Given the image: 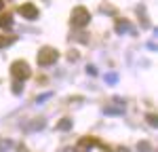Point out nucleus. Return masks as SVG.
I'll return each instance as SVG.
<instances>
[{
	"mask_svg": "<svg viewBox=\"0 0 158 152\" xmlns=\"http://www.w3.org/2000/svg\"><path fill=\"white\" fill-rule=\"evenodd\" d=\"M17 152H27V150H25V148H19V150H17Z\"/></svg>",
	"mask_w": 158,
	"mask_h": 152,
	"instance_id": "4468645a",
	"label": "nucleus"
},
{
	"mask_svg": "<svg viewBox=\"0 0 158 152\" xmlns=\"http://www.w3.org/2000/svg\"><path fill=\"white\" fill-rule=\"evenodd\" d=\"M11 74H13V78H15V80L23 82L25 78H30V74H32V68H30L25 61H13Z\"/></svg>",
	"mask_w": 158,
	"mask_h": 152,
	"instance_id": "f257e3e1",
	"label": "nucleus"
},
{
	"mask_svg": "<svg viewBox=\"0 0 158 152\" xmlns=\"http://www.w3.org/2000/svg\"><path fill=\"white\" fill-rule=\"evenodd\" d=\"M11 42H15V36L13 38H0V49H2V47H9Z\"/></svg>",
	"mask_w": 158,
	"mask_h": 152,
	"instance_id": "1a4fd4ad",
	"label": "nucleus"
},
{
	"mask_svg": "<svg viewBox=\"0 0 158 152\" xmlns=\"http://www.w3.org/2000/svg\"><path fill=\"white\" fill-rule=\"evenodd\" d=\"M148 120H150V125H156V123H158L156 116H148Z\"/></svg>",
	"mask_w": 158,
	"mask_h": 152,
	"instance_id": "f8f14e48",
	"label": "nucleus"
},
{
	"mask_svg": "<svg viewBox=\"0 0 158 152\" xmlns=\"http://www.w3.org/2000/svg\"><path fill=\"white\" fill-rule=\"evenodd\" d=\"M116 32H118V34H129V32H133V30H131V23H129L127 19H120V21H116Z\"/></svg>",
	"mask_w": 158,
	"mask_h": 152,
	"instance_id": "39448f33",
	"label": "nucleus"
},
{
	"mask_svg": "<svg viewBox=\"0 0 158 152\" xmlns=\"http://www.w3.org/2000/svg\"><path fill=\"white\" fill-rule=\"evenodd\" d=\"M19 15L21 17H25V19H30V21H34V19H38V9L34 6V4H21L19 6Z\"/></svg>",
	"mask_w": 158,
	"mask_h": 152,
	"instance_id": "20e7f679",
	"label": "nucleus"
},
{
	"mask_svg": "<svg viewBox=\"0 0 158 152\" xmlns=\"http://www.w3.org/2000/svg\"><path fill=\"white\" fill-rule=\"evenodd\" d=\"M21 89H23V82H19V80H17V82L13 85V93H21Z\"/></svg>",
	"mask_w": 158,
	"mask_h": 152,
	"instance_id": "9d476101",
	"label": "nucleus"
},
{
	"mask_svg": "<svg viewBox=\"0 0 158 152\" xmlns=\"http://www.w3.org/2000/svg\"><path fill=\"white\" fill-rule=\"evenodd\" d=\"M108 82L110 85H116V74H108Z\"/></svg>",
	"mask_w": 158,
	"mask_h": 152,
	"instance_id": "9b49d317",
	"label": "nucleus"
},
{
	"mask_svg": "<svg viewBox=\"0 0 158 152\" xmlns=\"http://www.w3.org/2000/svg\"><path fill=\"white\" fill-rule=\"evenodd\" d=\"M0 11H4V2L2 0H0Z\"/></svg>",
	"mask_w": 158,
	"mask_h": 152,
	"instance_id": "ddd939ff",
	"label": "nucleus"
},
{
	"mask_svg": "<svg viewBox=\"0 0 158 152\" xmlns=\"http://www.w3.org/2000/svg\"><path fill=\"white\" fill-rule=\"evenodd\" d=\"M89 21H91V15H89V11H86L85 6H76L72 11V25L74 27H85Z\"/></svg>",
	"mask_w": 158,
	"mask_h": 152,
	"instance_id": "7ed1b4c3",
	"label": "nucleus"
},
{
	"mask_svg": "<svg viewBox=\"0 0 158 152\" xmlns=\"http://www.w3.org/2000/svg\"><path fill=\"white\" fill-rule=\"evenodd\" d=\"M59 59V53L57 49H53V47H42V49L38 51V63L40 65H51V63H55Z\"/></svg>",
	"mask_w": 158,
	"mask_h": 152,
	"instance_id": "f03ea898",
	"label": "nucleus"
},
{
	"mask_svg": "<svg viewBox=\"0 0 158 152\" xmlns=\"http://www.w3.org/2000/svg\"><path fill=\"white\" fill-rule=\"evenodd\" d=\"M57 129H59V131H70V129H72V120H70V118H61L59 123H57Z\"/></svg>",
	"mask_w": 158,
	"mask_h": 152,
	"instance_id": "0eeeda50",
	"label": "nucleus"
},
{
	"mask_svg": "<svg viewBox=\"0 0 158 152\" xmlns=\"http://www.w3.org/2000/svg\"><path fill=\"white\" fill-rule=\"evenodd\" d=\"M0 27H2L4 32L13 30V15H2V19H0Z\"/></svg>",
	"mask_w": 158,
	"mask_h": 152,
	"instance_id": "423d86ee",
	"label": "nucleus"
},
{
	"mask_svg": "<svg viewBox=\"0 0 158 152\" xmlns=\"http://www.w3.org/2000/svg\"><path fill=\"white\" fill-rule=\"evenodd\" d=\"M11 148V139H4V141H0V152H6Z\"/></svg>",
	"mask_w": 158,
	"mask_h": 152,
	"instance_id": "6e6552de",
	"label": "nucleus"
}]
</instances>
